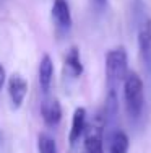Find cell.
Instances as JSON below:
<instances>
[{
    "label": "cell",
    "mask_w": 151,
    "mask_h": 153,
    "mask_svg": "<svg viewBox=\"0 0 151 153\" xmlns=\"http://www.w3.org/2000/svg\"><path fill=\"white\" fill-rule=\"evenodd\" d=\"M104 119L102 114L94 119V122L85 130V143H83V153H104Z\"/></svg>",
    "instance_id": "3"
},
{
    "label": "cell",
    "mask_w": 151,
    "mask_h": 153,
    "mask_svg": "<svg viewBox=\"0 0 151 153\" xmlns=\"http://www.w3.org/2000/svg\"><path fill=\"white\" fill-rule=\"evenodd\" d=\"M5 68L2 67V64H0V90L3 88V83H5Z\"/></svg>",
    "instance_id": "14"
},
{
    "label": "cell",
    "mask_w": 151,
    "mask_h": 153,
    "mask_svg": "<svg viewBox=\"0 0 151 153\" xmlns=\"http://www.w3.org/2000/svg\"><path fill=\"white\" fill-rule=\"evenodd\" d=\"M38 78H39L41 91L44 94H47L50 86H52V80H54V62L49 54H44L41 57L39 68H38Z\"/></svg>",
    "instance_id": "8"
},
{
    "label": "cell",
    "mask_w": 151,
    "mask_h": 153,
    "mask_svg": "<svg viewBox=\"0 0 151 153\" xmlns=\"http://www.w3.org/2000/svg\"><path fill=\"white\" fill-rule=\"evenodd\" d=\"M52 18L60 31L67 33L71 28V12L67 0H54L52 3Z\"/></svg>",
    "instance_id": "7"
},
{
    "label": "cell",
    "mask_w": 151,
    "mask_h": 153,
    "mask_svg": "<svg viewBox=\"0 0 151 153\" xmlns=\"http://www.w3.org/2000/svg\"><path fill=\"white\" fill-rule=\"evenodd\" d=\"M8 94H10L13 108L15 109L21 108V104H23L24 98L28 94V82L21 75L13 74L8 78Z\"/></svg>",
    "instance_id": "5"
},
{
    "label": "cell",
    "mask_w": 151,
    "mask_h": 153,
    "mask_svg": "<svg viewBox=\"0 0 151 153\" xmlns=\"http://www.w3.org/2000/svg\"><path fill=\"white\" fill-rule=\"evenodd\" d=\"M65 68L67 72L70 74L73 78L80 76L83 74V64H81V59H80V51L78 47H70L65 56Z\"/></svg>",
    "instance_id": "11"
},
{
    "label": "cell",
    "mask_w": 151,
    "mask_h": 153,
    "mask_svg": "<svg viewBox=\"0 0 151 153\" xmlns=\"http://www.w3.org/2000/svg\"><path fill=\"white\" fill-rule=\"evenodd\" d=\"M125 111L132 122H138L145 112V86L136 74H127L124 80Z\"/></svg>",
    "instance_id": "1"
},
{
    "label": "cell",
    "mask_w": 151,
    "mask_h": 153,
    "mask_svg": "<svg viewBox=\"0 0 151 153\" xmlns=\"http://www.w3.org/2000/svg\"><path fill=\"white\" fill-rule=\"evenodd\" d=\"M127 62L128 56L124 47L110 49L106 54V83L107 90L117 91V86L124 83L127 76Z\"/></svg>",
    "instance_id": "2"
},
{
    "label": "cell",
    "mask_w": 151,
    "mask_h": 153,
    "mask_svg": "<svg viewBox=\"0 0 151 153\" xmlns=\"http://www.w3.org/2000/svg\"><path fill=\"white\" fill-rule=\"evenodd\" d=\"M86 130V109L85 108H77L71 117V127L68 132V142L70 145H77V142L85 135Z\"/></svg>",
    "instance_id": "9"
},
{
    "label": "cell",
    "mask_w": 151,
    "mask_h": 153,
    "mask_svg": "<svg viewBox=\"0 0 151 153\" xmlns=\"http://www.w3.org/2000/svg\"><path fill=\"white\" fill-rule=\"evenodd\" d=\"M38 152L39 153H59L57 143L47 134H39L38 137Z\"/></svg>",
    "instance_id": "12"
},
{
    "label": "cell",
    "mask_w": 151,
    "mask_h": 153,
    "mask_svg": "<svg viewBox=\"0 0 151 153\" xmlns=\"http://www.w3.org/2000/svg\"><path fill=\"white\" fill-rule=\"evenodd\" d=\"M138 51L146 67H151V18H145L138 25Z\"/></svg>",
    "instance_id": "4"
},
{
    "label": "cell",
    "mask_w": 151,
    "mask_h": 153,
    "mask_svg": "<svg viewBox=\"0 0 151 153\" xmlns=\"http://www.w3.org/2000/svg\"><path fill=\"white\" fill-rule=\"evenodd\" d=\"M41 116L42 121L47 127H57L59 122L62 121V106L59 100L55 98H47L41 104Z\"/></svg>",
    "instance_id": "6"
},
{
    "label": "cell",
    "mask_w": 151,
    "mask_h": 153,
    "mask_svg": "<svg viewBox=\"0 0 151 153\" xmlns=\"http://www.w3.org/2000/svg\"><path fill=\"white\" fill-rule=\"evenodd\" d=\"M130 140L124 130L116 129L109 137V153H128Z\"/></svg>",
    "instance_id": "10"
},
{
    "label": "cell",
    "mask_w": 151,
    "mask_h": 153,
    "mask_svg": "<svg viewBox=\"0 0 151 153\" xmlns=\"http://www.w3.org/2000/svg\"><path fill=\"white\" fill-rule=\"evenodd\" d=\"M91 5L94 8V12L102 13L107 8V0H91Z\"/></svg>",
    "instance_id": "13"
}]
</instances>
